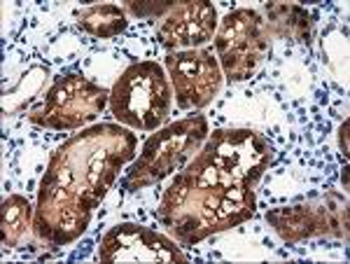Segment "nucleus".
<instances>
[{"label":"nucleus","mask_w":350,"mask_h":264,"mask_svg":"<svg viewBox=\"0 0 350 264\" xmlns=\"http://www.w3.org/2000/svg\"><path fill=\"white\" fill-rule=\"evenodd\" d=\"M117 122L140 131H154L171 110V87L154 61L124 70L110 96Z\"/></svg>","instance_id":"obj_1"},{"label":"nucleus","mask_w":350,"mask_h":264,"mask_svg":"<svg viewBox=\"0 0 350 264\" xmlns=\"http://www.w3.org/2000/svg\"><path fill=\"white\" fill-rule=\"evenodd\" d=\"M129 10L138 16H161L166 12H173L175 3H161V5H143V3H129Z\"/></svg>","instance_id":"obj_11"},{"label":"nucleus","mask_w":350,"mask_h":264,"mask_svg":"<svg viewBox=\"0 0 350 264\" xmlns=\"http://www.w3.org/2000/svg\"><path fill=\"white\" fill-rule=\"evenodd\" d=\"M80 26L96 38H112L126 28V16L115 5H98L77 14Z\"/></svg>","instance_id":"obj_9"},{"label":"nucleus","mask_w":350,"mask_h":264,"mask_svg":"<svg viewBox=\"0 0 350 264\" xmlns=\"http://www.w3.org/2000/svg\"><path fill=\"white\" fill-rule=\"evenodd\" d=\"M108 94L94 84L70 77L66 82H59L49 92L47 103L42 108L33 110L31 120L36 124L52 127V129H75L84 122L94 120L105 105Z\"/></svg>","instance_id":"obj_5"},{"label":"nucleus","mask_w":350,"mask_h":264,"mask_svg":"<svg viewBox=\"0 0 350 264\" xmlns=\"http://www.w3.org/2000/svg\"><path fill=\"white\" fill-rule=\"evenodd\" d=\"M208 127L201 115L183 120L178 124L168 127L166 131L157 133L148 140L145 153L140 161L129 173V185L133 189L145 187V185L159 183L175 168H180L185 161L194 155L199 143L206 138Z\"/></svg>","instance_id":"obj_3"},{"label":"nucleus","mask_w":350,"mask_h":264,"mask_svg":"<svg viewBox=\"0 0 350 264\" xmlns=\"http://www.w3.org/2000/svg\"><path fill=\"white\" fill-rule=\"evenodd\" d=\"M269 24L267 31L297 42H310V16L299 5L267 3Z\"/></svg>","instance_id":"obj_8"},{"label":"nucleus","mask_w":350,"mask_h":264,"mask_svg":"<svg viewBox=\"0 0 350 264\" xmlns=\"http://www.w3.org/2000/svg\"><path fill=\"white\" fill-rule=\"evenodd\" d=\"M217 26V12L211 3H183L175 5L166 21L159 28V40L163 47H199L213 38Z\"/></svg>","instance_id":"obj_6"},{"label":"nucleus","mask_w":350,"mask_h":264,"mask_svg":"<svg viewBox=\"0 0 350 264\" xmlns=\"http://www.w3.org/2000/svg\"><path fill=\"white\" fill-rule=\"evenodd\" d=\"M346 131H348V122H343V127H341V148H343V155H348V143H346Z\"/></svg>","instance_id":"obj_12"},{"label":"nucleus","mask_w":350,"mask_h":264,"mask_svg":"<svg viewBox=\"0 0 350 264\" xmlns=\"http://www.w3.org/2000/svg\"><path fill=\"white\" fill-rule=\"evenodd\" d=\"M267 217L275 224L280 237L287 241H301L318 232H329V213H327V209L323 213H315L313 209L295 206V209L287 211H273Z\"/></svg>","instance_id":"obj_7"},{"label":"nucleus","mask_w":350,"mask_h":264,"mask_svg":"<svg viewBox=\"0 0 350 264\" xmlns=\"http://www.w3.org/2000/svg\"><path fill=\"white\" fill-rule=\"evenodd\" d=\"M215 49L229 80H245L259 68L269 52L267 21L255 10H236L227 14L217 31Z\"/></svg>","instance_id":"obj_2"},{"label":"nucleus","mask_w":350,"mask_h":264,"mask_svg":"<svg viewBox=\"0 0 350 264\" xmlns=\"http://www.w3.org/2000/svg\"><path fill=\"white\" fill-rule=\"evenodd\" d=\"M166 68L171 70L180 110H199L208 105L222 87L217 56L213 49H187L168 54Z\"/></svg>","instance_id":"obj_4"},{"label":"nucleus","mask_w":350,"mask_h":264,"mask_svg":"<svg viewBox=\"0 0 350 264\" xmlns=\"http://www.w3.org/2000/svg\"><path fill=\"white\" fill-rule=\"evenodd\" d=\"M31 206L21 196H10L3 204V243L14 246L28 227Z\"/></svg>","instance_id":"obj_10"}]
</instances>
